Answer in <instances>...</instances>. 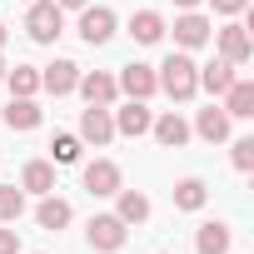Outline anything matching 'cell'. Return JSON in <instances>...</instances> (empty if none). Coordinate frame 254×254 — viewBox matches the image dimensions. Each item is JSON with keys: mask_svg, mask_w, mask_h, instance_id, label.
<instances>
[{"mask_svg": "<svg viewBox=\"0 0 254 254\" xmlns=\"http://www.w3.org/2000/svg\"><path fill=\"white\" fill-rule=\"evenodd\" d=\"M155 80H160V90H165L175 105H185V100H194V95H199V65H194V55H190V50H170V55H165V65L155 70Z\"/></svg>", "mask_w": 254, "mask_h": 254, "instance_id": "obj_1", "label": "cell"}, {"mask_svg": "<svg viewBox=\"0 0 254 254\" xmlns=\"http://www.w3.org/2000/svg\"><path fill=\"white\" fill-rule=\"evenodd\" d=\"M25 30L35 45H55L65 35V10L55 5V0H30V10H25Z\"/></svg>", "mask_w": 254, "mask_h": 254, "instance_id": "obj_2", "label": "cell"}, {"mask_svg": "<svg viewBox=\"0 0 254 254\" xmlns=\"http://www.w3.org/2000/svg\"><path fill=\"white\" fill-rule=\"evenodd\" d=\"M125 239H130V224H125L120 214H95V219L85 224V244H90L95 254H120Z\"/></svg>", "mask_w": 254, "mask_h": 254, "instance_id": "obj_3", "label": "cell"}, {"mask_svg": "<svg viewBox=\"0 0 254 254\" xmlns=\"http://www.w3.org/2000/svg\"><path fill=\"white\" fill-rule=\"evenodd\" d=\"M209 40H214V50H219V60H229L234 70L254 60V40H249V30H244V25H234V20H229V25H219V30H214Z\"/></svg>", "mask_w": 254, "mask_h": 254, "instance_id": "obj_4", "label": "cell"}, {"mask_svg": "<svg viewBox=\"0 0 254 254\" xmlns=\"http://www.w3.org/2000/svg\"><path fill=\"white\" fill-rule=\"evenodd\" d=\"M115 85H120V95H125V100H150V95L160 90V80H155V65H140V60L120 65Z\"/></svg>", "mask_w": 254, "mask_h": 254, "instance_id": "obj_5", "label": "cell"}, {"mask_svg": "<svg viewBox=\"0 0 254 254\" xmlns=\"http://www.w3.org/2000/svg\"><path fill=\"white\" fill-rule=\"evenodd\" d=\"M80 185H85L95 199H110V194L125 185V175H120V165H115V160H90V165L80 170Z\"/></svg>", "mask_w": 254, "mask_h": 254, "instance_id": "obj_6", "label": "cell"}, {"mask_svg": "<svg viewBox=\"0 0 254 254\" xmlns=\"http://www.w3.org/2000/svg\"><path fill=\"white\" fill-rule=\"evenodd\" d=\"M110 140H115L110 105H90V110H80V145H95V150H105Z\"/></svg>", "mask_w": 254, "mask_h": 254, "instance_id": "obj_7", "label": "cell"}, {"mask_svg": "<svg viewBox=\"0 0 254 254\" xmlns=\"http://www.w3.org/2000/svg\"><path fill=\"white\" fill-rule=\"evenodd\" d=\"M110 120H115V135H125V140H140V135H150V105L145 100H125L120 110H110Z\"/></svg>", "mask_w": 254, "mask_h": 254, "instance_id": "obj_8", "label": "cell"}, {"mask_svg": "<svg viewBox=\"0 0 254 254\" xmlns=\"http://www.w3.org/2000/svg\"><path fill=\"white\" fill-rule=\"evenodd\" d=\"M115 25H120V20H115V10H110V5H85L75 30H80V40H85V45H105V40L115 35Z\"/></svg>", "mask_w": 254, "mask_h": 254, "instance_id": "obj_9", "label": "cell"}, {"mask_svg": "<svg viewBox=\"0 0 254 254\" xmlns=\"http://www.w3.org/2000/svg\"><path fill=\"white\" fill-rule=\"evenodd\" d=\"M209 35H214L209 15H199V10H180L175 15V45L180 50H199V45H209Z\"/></svg>", "mask_w": 254, "mask_h": 254, "instance_id": "obj_10", "label": "cell"}, {"mask_svg": "<svg viewBox=\"0 0 254 254\" xmlns=\"http://www.w3.org/2000/svg\"><path fill=\"white\" fill-rule=\"evenodd\" d=\"M75 90L85 95V105H115V100H120V85H115L110 70H80Z\"/></svg>", "mask_w": 254, "mask_h": 254, "instance_id": "obj_11", "label": "cell"}, {"mask_svg": "<svg viewBox=\"0 0 254 254\" xmlns=\"http://www.w3.org/2000/svg\"><path fill=\"white\" fill-rule=\"evenodd\" d=\"M150 135H155L165 150H180V145H190V125H185V115H180V110H165V115H155V120H150Z\"/></svg>", "mask_w": 254, "mask_h": 254, "instance_id": "obj_12", "label": "cell"}, {"mask_svg": "<svg viewBox=\"0 0 254 254\" xmlns=\"http://www.w3.org/2000/svg\"><path fill=\"white\" fill-rule=\"evenodd\" d=\"M0 120H5V130L25 135V130H35V125H40L45 115H40V105H35V100H25V95H10V105L0 110Z\"/></svg>", "mask_w": 254, "mask_h": 254, "instance_id": "obj_13", "label": "cell"}, {"mask_svg": "<svg viewBox=\"0 0 254 254\" xmlns=\"http://www.w3.org/2000/svg\"><path fill=\"white\" fill-rule=\"evenodd\" d=\"M229 115H224V105H209V110H199L194 115V125H190V135H199V140H209V145H219V140H229Z\"/></svg>", "mask_w": 254, "mask_h": 254, "instance_id": "obj_14", "label": "cell"}, {"mask_svg": "<svg viewBox=\"0 0 254 254\" xmlns=\"http://www.w3.org/2000/svg\"><path fill=\"white\" fill-rule=\"evenodd\" d=\"M75 80H80V65H75V60H55V65H45V70H40V90H45V95H55V100H60V95H70V90H75Z\"/></svg>", "mask_w": 254, "mask_h": 254, "instance_id": "obj_15", "label": "cell"}, {"mask_svg": "<svg viewBox=\"0 0 254 254\" xmlns=\"http://www.w3.org/2000/svg\"><path fill=\"white\" fill-rule=\"evenodd\" d=\"M70 219H75L70 199H60V194H40V204H35V224H40V229L55 234V229H65Z\"/></svg>", "mask_w": 254, "mask_h": 254, "instance_id": "obj_16", "label": "cell"}, {"mask_svg": "<svg viewBox=\"0 0 254 254\" xmlns=\"http://www.w3.org/2000/svg\"><path fill=\"white\" fill-rule=\"evenodd\" d=\"M229 244H234V229L224 219H209V224L194 229V249L199 254H229Z\"/></svg>", "mask_w": 254, "mask_h": 254, "instance_id": "obj_17", "label": "cell"}, {"mask_svg": "<svg viewBox=\"0 0 254 254\" xmlns=\"http://www.w3.org/2000/svg\"><path fill=\"white\" fill-rule=\"evenodd\" d=\"M110 199H115V214H120L125 224H145V219H150V194H140V190H125V185H120Z\"/></svg>", "mask_w": 254, "mask_h": 254, "instance_id": "obj_18", "label": "cell"}, {"mask_svg": "<svg viewBox=\"0 0 254 254\" xmlns=\"http://www.w3.org/2000/svg\"><path fill=\"white\" fill-rule=\"evenodd\" d=\"M165 30H170V25H165L160 10H135V15H130V35H135L140 45H160Z\"/></svg>", "mask_w": 254, "mask_h": 254, "instance_id": "obj_19", "label": "cell"}, {"mask_svg": "<svg viewBox=\"0 0 254 254\" xmlns=\"http://www.w3.org/2000/svg\"><path fill=\"white\" fill-rule=\"evenodd\" d=\"M20 190L25 194H55V165L50 160H30L20 170Z\"/></svg>", "mask_w": 254, "mask_h": 254, "instance_id": "obj_20", "label": "cell"}, {"mask_svg": "<svg viewBox=\"0 0 254 254\" xmlns=\"http://www.w3.org/2000/svg\"><path fill=\"white\" fill-rule=\"evenodd\" d=\"M204 204H209V185H204L199 175H185V180L175 185V209L194 214V209H204Z\"/></svg>", "mask_w": 254, "mask_h": 254, "instance_id": "obj_21", "label": "cell"}, {"mask_svg": "<svg viewBox=\"0 0 254 254\" xmlns=\"http://www.w3.org/2000/svg\"><path fill=\"white\" fill-rule=\"evenodd\" d=\"M224 115H229V120H249V115H254V85H249V80L234 75V85L224 90Z\"/></svg>", "mask_w": 254, "mask_h": 254, "instance_id": "obj_22", "label": "cell"}, {"mask_svg": "<svg viewBox=\"0 0 254 254\" xmlns=\"http://www.w3.org/2000/svg\"><path fill=\"white\" fill-rule=\"evenodd\" d=\"M229 85H234V65H229V60H219V55H214L209 65H199V90H209V95H224Z\"/></svg>", "mask_w": 254, "mask_h": 254, "instance_id": "obj_23", "label": "cell"}, {"mask_svg": "<svg viewBox=\"0 0 254 254\" xmlns=\"http://www.w3.org/2000/svg\"><path fill=\"white\" fill-rule=\"evenodd\" d=\"M5 85H10V95L35 100V95H40V70H35V65H15V70H5Z\"/></svg>", "mask_w": 254, "mask_h": 254, "instance_id": "obj_24", "label": "cell"}, {"mask_svg": "<svg viewBox=\"0 0 254 254\" xmlns=\"http://www.w3.org/2000/svg\"><path fill=\"white\" fill-rule=\"evenodd\" d=\"M80 135H55L50 140V165H80Z\"/></svg>", "mask_w": 254, "mask_h": 254, "instance_id": "obj_25", "label": "cell"}, {"mask_svg": "<svg viewBox=\"0 0 254 254\" xmlns=\"http://www.w3.org/2000/svg\"><path fill=\"white\" fill-rule=\"evenodd\" d=\"M20 214H25V190L0 185V224H15Z\"/></svg>", "mask_w": 254, "mask_h": 254, "instance_id": "obj_26", "label": "cell"}, {"mask_svg": "<svg viewBox=\"0 0 254 254\" xmlns=\"http://www.w3.org/2000/svg\"><path fill=\"white\" fill-rule=\"evenodd\" d=\"M229 160H234V170H239V175H249V170H254V140H249V135H244V140H234V145H229Z\"/></svg>", "mask_w": 254, "mask_h": 254, "instance_id": "obj_27", "label": "cell"}, {"mask_svg": "<svg viewBox=\"0 0 254 254\" xmlns=\"http://www.w3.org/2000/svg\"><path fill=\"white\" fill-rule=\"evenodd\" d=\"M209 5H214V15H244L249 0H209Z\"/></svg>", "mask_w": 254, "mask_h": 254, "instance_id": "obj_28", "label": "cell"}, {"mask_svg": "<svg viewBox=\"0 0 254 254\" xmlns=\"http://www.w3.org/2000/svg\"><path fill=\"white\" fill-rule=\"evenodd\" d=\"M0 254H20V234L10 224H0Z\"/></svg>", "mask_w": 254, "mask_h": 254, "instance_id": "obj_29", "label": "cell"}, {"mask_svg": "<svg viewBox=\"0 0 254 254\" xmlns=\"http://www.w3.org/2000/svg\"><path fill=\"white\" fill-rule=\"evenodd\" d=\"M55 5H60V10H85L90 0H55Z\"/></svg>", "mask_w": 254, "mask_h": 254, "instance_id": "obj_30", "label": "cell"}, {"mask_svg": "<svg viewBox=\"0 0 254 254\" xmlns=\"http://www.w3.org/2000/svg\"><path fill=\"white\" fill-rule=\"evenodd\" d=\"M175 10H199V0H175Z\"/></svg>", "mask_w": 254, "mask_h": 254, "instance_id": "obj_31", "label": "cell"}, {"mask_svg": "<svg viewBox=\"0 0 254 254\" xmlns=\"http://www.w3.org/2000/svg\"><path fill=\"white\" fill-rule=\"evenodd\" d=\"M0 50H5V20H0Z\"/></svg>", "mask_w": 254, "mask_h": 254, "instance_id": "obj_32", "label": "cell"}, {"mask_svg": "<svg viewBox=\"0 0 254 254\" xmlns=\"http://www.w3.org/2000/svg\"><path fill=\"white\" fill-rule=\"evenodd\" d=\"M5 70H10V65H5V55H0V80H5Z\"/></svg>", "mask_w": 254, "mask_h": 254, "instance_id": "obj_33", "label": "cell"}, {"mask_svg": "<svg viewBox=\"0 0 254 254\" xmlns=\"http://www.w3.org/2000/svg\"><path fill=\"white\" fill-rule=\"evenodd\" d=\"M160 254H170V249H160Z\"/></svg>", "mask_w": 254, "mask_h": 254, "instance_id": "obj_34", "label": "cell"}]
</instances>
